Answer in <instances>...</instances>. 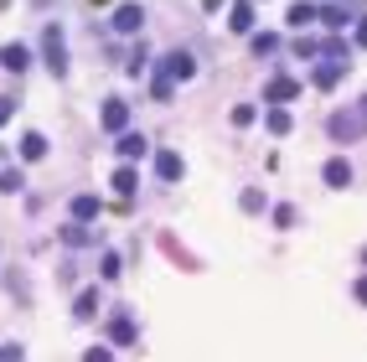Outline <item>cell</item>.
Returning a JSON list of instances; mask_svg holds the SVG:
<instances>
[{
    "label": "cell",
    "mask_w": 367,
    "mask_h": 362,
    "mask_svg": "<svg viewBox=\"0 0 367 362\" xmlns=\"http://www.w3.org/2000/svg\"><path fill=\"white\" fill-rule=\"evenodd\" d=\"M124 124H129V109H124V98H109V104H104V129H114V135H120Z\"/></svg>",
    "instance_id": "cell-3"
},
{
    "label": "cell",
    "mask_w": 367,
    "mask_h": 362,
    "mask_svg": "<svg viewBox=\"0 0 367 362\" xmlns=\"http://www.w3.org/2000/svg\"><path fill=\"white\" fill-rule=\"evenodd\" d=\"M114 192H135V171H129V166H120V171H114Z\"/></svg>",
    "instance_id": "cell-16"
},
{
    "label": "cell",
    "mask_w": 367,
    "mask_h": 362,
    "mask_svg": "<svg viewBox=\"0 0 367 362\" xmlns=\"http://www.w3.org/2000/svg\"><path fill=\"white\" fill-rule=\"evenodd\" d=\"M114 341H120V347H124V341H135V326H129L124 316H120V321H114Z\"/></svg>",
    "instance_id": "cell-21"
},
{
    "label": "cell",
    "mask_w": 367,
    "mask_h": 362,
    "mask_svg": "<svg viewBox=\"0 0 367 362\" xmlns=\"http://www.w3.org/2000/svg\"><path fill=\"white\" fill-rule=\"evenodd\" d=\"M62 243H73V249H83V243H88V233H83L78 223H68V228H62Z\"/></svg>",
    "instance_id": "cell-19"
},
{
    "label": "cell",
    "mask_w": 367,
    "mask_h": 362,
    "mask_svg": "<svg viewBox=\"0 0 367 362\" xmlns=\"http://www.w3.org/2000/svg\"><path fill=\"white\" fill-rule=\"evenodd\" d=\"M42 52H47V62H52V73H68V47H62V31L57 26L42 37Z\"/></svg>",
    "instance_id": "cell-2"
},
{
    "label": "cell",
    "mask_w": 367,
    "mask_h": 362,
    "mask_svg": "<svg viewBox=\"0 0 367 362\" xmlns=\"http://www.w3.org/2000/svg\"><path fill=\"white\" fill-rule=\"evenodd\" d=\"M357 47H367V16L357 21Z\"/></svg>",
    "instance_id": "cell-24"
},
{
    "label": "cell",
    "mask_w": 367,
    "mask_h": 362,
    "mask_svg": "<svg viewBox=\"0 0 367 362\" xmlns=\"http://www.w3.org/2000/svg\"><path fill=\"white\" fill-rule=\"evenodd\" d=\"M120 156H124V160H140V156H145V140H140V135H124V129H120Z\"/></svg>",
    "instance_id": "cell-9"
},
{
    "label": "cell",
    "mask_w": 367,
    "mask_h": 362,
    "mask_svg": "<svg viewBox=\"0 0 367 362\" xmlns=\"http://www.w3.org/2000/svg\"><path fill=\"white\" fill-rule=\"evenodd\" d=\"M264 93H269V104H285V98L300 93V78H269V88H264Z\"/></svg>",
    "instance_id": "cell-4"
},
{
    "label": "cell",
    "mask_w": 367,
    "mask_h": 362,
    "mask_svg": "<svg viewBox=\"0 0 367 362\" xmlns=\"http://www.w3.org/2000/svg\"><path fill=\"white\" fill-rule=\"evenodd\" d=\"M331 140H362L367 135V109H346V114H331Z\"/></svg>",
    "instance_id": "cell-1"
},
{
    "label": "cell",
    "mask_w": 367,
    "mask_h": 362,
    "mask_svg": "<svg viewBox=\"0 0 367 362\" xmlns=\"http://www.w3.org/2000/svg\"><path fill=\"white\" fill-rule=\"evenodd\" d=\"M11 119V98H0V124H6Z\"/></svg>",
    "instance_id": "cell-26"
},
{
    "label": "cell",
    "mask_w": 367,
    "mask_h": 362,
    "mask_svg": "<svg viewBox=\"0 0 367 362\" xmlns=\"http://www.w3.org/2000/svg\"><path fill=\"white\" fill-rule=\"evenodd\" d=\"M0 62H6L11 73H21V68H26L31 57H26V47H6V52H0Z\"/></svg>",
    "instance_id": "cell-12"
},
{
    "label": "cell",
    "mask_w": 367,
    "mask_h": 362,
    "mask_svg": "<svg viewBox=\"0 0 367 362\" xmlns=\"http://www.w3.org/2000/svg\"><path fill=\"white\" fill-rule=\"evenodd\" d=\"M21 156H26V160H42V156H47V140H42V135H26V140H21Z\"/></svg>",
    "instance_id": "cell-15"
},
{
    "label": "cell",
    "mask_w": 367,
    "mask_h": 362,
    "mask_svg": "<svg viewBox=\"0 0 367 362\" xmlns=\"http://www.w3.org/2000/svg\"><path fill=\"white\" fill-rule=\"evenodd\" d=\"M305 21H315V11H310V6H300V0H295V6H290V26H305Z\"/></svg>",
    "instance_id": "cell-20"
},
{
    "label": "cell",
    "mask_w": 367,
    "mask_h": 362,
    "mask_svg": "<svg viewBox=\"0 0 367 362\" xmlns=\"http://www.w3.org/2000/svg\"><path fill=\"white\" fill-rule=\"evenodd\" d=\"M73 310H78V316H93V310H98V295H93V290H83Z\"/></svg>",
    "instance_id": "cell-18"
},
{
    "label": "cell",
    "mask_w": 367,
    "mask_h": 362,
    "mask_svg": "<svg viewBox=\"0 0 367 362\" xmlns=\"http://www.w3.org/2000/svg\"><path fill=\"white\" fill-rule=\"evenodd\" d=\"M161 73L165 78H192V52H171V57L161 62Z\"/></svg>",
    "instance_id": "cell-5"
},
{
    "label": "cell",
    "mask_w": 367,
    "mask_h": 362,
    "mask_svg": "<svg viewBox=\"0 0 367 362\" xmlns=\"http://www.w3.org/2000/svg\"><path fill=\"white\" fill-rule=\"evenodd\" d=\"M73 218H78V223L98 218V197H78V202H73Z\"/></svg>",
    "instance_id": "cell-13"
},
{
    "label": "cell",
    "mask_w": 367,
    "mask_h": 362,
    "mask_svg": "<svg viewBox=\"0 0 367 362\" xmlns=\"http://www.w3.org/2000/svg\"><path fill=\"white\" fill-rule=\"evenodd\" d=\"M342 73H346V62H321V68H315V88H337Z\"/></svg>",
    "instance_id": "cell-6"
},
{
    "label": "cell",
    "mask_w": 367,
    "mask_h": 362,
    "mask_svg": "<svg viewBox=\"0 0 367 362\" xmlns=\"http://www.w3.org/2000/svg\"><path fill=\"white\" fill-rule=\"evenodd\" d=\"M321 21H326V26H342V21H346V6H326Z\"/></svg>",
    "instance_id": "cell-22"
},
{
    "label": "cell",
    "mask_w": 367,
    "mask_h": 362,
    "mask_svg": "<svg viewBox=\"0 0 367 362\" xmlns=\"http://www.w3.org/2000/svg\"><path fill=\"white\" fill-rule=\"evenodd\" d=\"M295 52H300V57H315V52H321V42H310V37H300V42H295Z\"/></svg>",
    "instance_id": "cell-23"
},
{
    "label": "cell",
    "mask_w": 367,
    "mask_h": 362,
    "mask_svg": "<svg viewBox=\"0 0 367 362\" xmlns=\"http://www.w3.org/2000/svg\"><path fill=\"white\" fill-rule=\"evenodd\" d=\"M228 21H233V31H248V26H254V6H248V0H238Z\"/></svg>",
    "instance_id": "cell-10"
},
{
    "label": "cell",
    "mask_w": 367,
    "mask_h": 362,
    "mask_svg": "<svg viewBox=\"0 0 367 362\" xmlns=\"http://www.w3.org/2000/svg\"><path fill=\"white\" fill-rule=\"evenodd\" d=\"M321 52H326L331 62H346V57H352V47H346L342 37H331V42H321Z\"/></svg>",
    "instance_id": "cell-14"
},
{
    "label": "cell",
    "mask_w": 367,
    "mask_h": 362,
    "mask_svg": "<svg viewBox=\"0 0 367 362\" xmlns=\"http://www.w3.org/2000/svg\"><path fill=\"white\" fill-rule=\"evenodd\" d=\"M88 6H109V0H88Z\"/></svg>",
    "instance_id": "cell-27"
},
{
    "label": "cell",
    "mask_w": 367,
    "mask_h": 362,
    "mask_svg": "<svg viewBox=\"0 0 367 362\" xmlns=\"http://www.w3.org/2000/svg\"><path fill=\"white\" fill-rule=\"evenodd\" d=\"M357 300H362V305H367V274H362V279H357Z\"/></svg>",
    "instance_id": "cell-25"
},
{
    "label": "cell",
    "mask_w": 367,
    "mask_h": 362,
    "mask_svg": "<svg viewBox=\"0 0 367 362\" xmlns=\"http://www.w3.org/2000/svg\"><path fill=\"white\" fill-rule=\"evenodd\" d=\"M264 124H269V135H290V129H295V119H290L285 109H269V119H264Z\"/></svg>",
    "instance_id": "cell-11"
},
{
    "label": "cell",
    "mask_w": 367,
    "mask_h": 362,
    "mask_svg": "<svg viewBox=\"0 0 367 362\" xmlns=\"http://www.w3.org/2000/svg\"><path fill=\"white\" fill-rule=\"evenodd\" d=\"M181 171H187V166H181V156H161V176L165 181H176Z\"/></svg>",
    "instance_id": "cell-17"
},
{
    "label": "cell",
    "mask_w": 367,
    "mask_h": 362,
    "mask_svg": "<svg viewBox=\"0 0 367 362\" xmlns=\"http://www.w3.org/2000/svg\"><path fill=\"white\" fill-rule=\"evenodd\" d=\"M326 187H346V181H352V166H346V160H326Z\"/></svg>",
    "instance_id": "cell-8"
},
{
    "label": "cell",
    "mask_w": 367,
    "mask_h": 362,
    "mask_svg": "<svg viewBox=\"0 0 367 362\" xmlns=\"http://www.w3.org/2000/svg\"><path fill=\"white\" fill-rule=\"evenodd\" d=\"M140 21H145L140 6H120L114 11V31H140Z\"/></svg>",
    "instance_id": "cell-7"
}]
</instances>
